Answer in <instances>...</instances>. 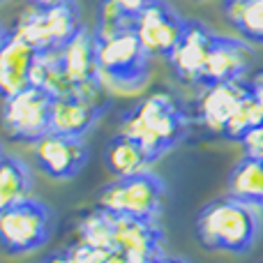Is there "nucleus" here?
<instances>
[{
	"label": "nucleus",
	"instance_id": "1",
	"mask_svg": "<svg viewBox=\"0 0 263 263\" xmlns=\"http://www.w3.org/2000/svg\"><path fill=\"white\" fill-rule=\"evenodd\" d=\"M190 120L168 92H155L120 118L118 134L136 141L157 162L187 136Z\"/></svg>",
	"mask_w": 263,
	"mask_h": 263
},
{
	"label": "nucleus",
	"instance_id": "2",
	"mask_svg": "<svg viewBox=\"0 0 263 263\" xmlns=\"http://www.w3.org/2000/svg\"><path fill=\"white\" fill-rule=\"evenodd\" d=\"M261 229V215L254 205L227 194L205 203L196 215L194 231L210 252L245 254L254 245Z\"/></svg>",
	"mask_w": 263,
	"mask_h": 263
},
{
	"label": "nucleus",
	"instance_id": "3",
	"mask_svg": "<svg viewBox=\"0 0 263 263\" xmlns=\"http://www.w3.org/2000/svg\"><path fill=\"white\" fill-rule=\"evenodd\" d=\"M97 67L102 83L120 92H134L148 79V51L136 37L134 28L109 37H95Z\"/></svg>",
	"mask_w": 263,
	"mask_h": 263
},
{
	"label": "nucleus",
	"instance_id": "4",
	"mask_svg": "<svg viewBox=\"0 0 263 263\" xmlns=\"http://www.w3.org/2000/svg\"><path fill=\"white\" fill-rule=\"evenodd\" d=\"M166 187L155 173L143 171L136 176L116 178L114 182L102 187L100 203L102 210L123 217H139V219H157L162 215Z\"/></svg>",
	"mask_w": 263,
	"mask_h": 263
},
{
	"label": "nucleus",
	"instance_id": "5",
	"mask_svg": "<svg viewBox=\"0 0 263 263\" xmlns=\"http://www.w3.org/2000/svg\"><path fill=\"white\" fill-rule=\"evenodd\" d=\"M83 28L77 3L58 5V7L40 9L30 7L21 14L14 26V35L32 46L40 55L60 53L67 42Z\"/></svg>",
	"mask_w": 263,
	"mask_h": 263
},
{
	"label": "nucleus",
	"instance_id": "6",
	"mask_svg": "<svg viewBox=\"0 0 263 263\" xmlns=\"http://www.w3.org/2000/svg\"><path fill=\"white\" fill-rule=\"evenodd\" d=\"M53 231V215L46 203L26 199L0 210V247L7 254H28L44 247Z\"/></svg>",
	"mask_w": 263,
	"mask_h": 263
},
{
	"label": "nucleus",
	"instance_id": "7",
	"mask_svg": "<svg viewBox=\"0 0 263 263\" xmlns=\"http://www.w3.org/2000/svg\"><path fill=\"white\" fill-rule=\"evenodd\" d=\"M53 97L37 86H28L14 95L5 97L3 127L12 141L35 143L46 132H51Z\"/></svg>",
	"mask_w": 263,
	"mask_h": 263
},
{
	"label": "nucleus",
	"instance_id": "8",
	"mask_svg": "<svg viewBox=\"0 0 263 263\" xmlns=\"http://www.w3.org/2000/svg\"><path fill=\"white\" fill-rule=\"evenodd\" d=\"M58 58L74 95L106 102V86L102 83L100 67H97V49L92 32L81 28L58 53Z\"/></svg>",
	"mask_w": 263,
	"mask_h": 263
},
{
	"label": "nucleus",
	"instance_id": "9",
	"mask_svg": "<svg viewBox=\"0 0 263 263\" xmlns=\"http://www.w3.org/2000/svg\"><path fill=\"white\" fill-rule=\"evenodd\" d=\"M132 28H134L136 37L141 40L143 49L150 55L168 58L173 53V49L178 46V42H180L182 32H185L187 18H182L164 0H155L148 9H143L132 21Z\"/></svg>",
	"mask_w": 263,
	"mask_h": 263
},
{
	"label": "nucleus",
	"instance_id": "10",
	"mask_svg": "<svg viewBox=\"0 0 263 263\" xmlns=\"http://www.w3.org/2000/svg\"><path fill=\"white\" fill-rule=\"evenodd\" d=\"M35 162L53 180H72L88 164V148L83 139L46 132L35 141Z\"/></svg>",
	"mask_w": 263,
	"mask_h": 263
},
{
	"label": "nucleus",
	"instance_id": "11",
	"mask_svg": "<svg viewBox=\"0 0 263 263\" xmlns=\"http://www.w3.org/2000/svg\"><path fill=\"white\" fill-rule=\"evenodd\" d=\"M114 250L136 263H153L164 256V231L157 219L114 215Z\"/></svg>",
	"mask_w": 263,
	"mask_h": 263
},
{
	"label": "nucleus",
	"instance_id": "12",
	"mask_svg": "<svg viewBox=\"0 0 263 263\" xmlns=\"http://www.w3.org/2000/svg\"><path fill=\"white\" fill-rule=\"evenodd\" d=\"M250 95V86L245 81H224L203 86L199 100H196L194 120L213 134L222 136L227 123L233 118L238 106Z\"/></svg>",
	"mask_w": 263,
	"mask_h": 263
},
{
	"label": "nucleus",
	"instance_id": "13",
	"mask_svg": "<svg viewBox=\"0 0 263 263\" xmlns=\"http://www.w3.org/2000/svg\"><path fill=\"white\" fill-rule=\"evenodd\" d=\"M254 53L247 46L245 40H233V37L215 35L213 46H210L205 67L201 72L199 86H210V83H224V81H242L250 72Z\"/></svg>",
	"mask_w": 263,
	"mask_h": 263
},
{
	"label": "nucleus",
	"instance_id": "14",
	"mask_svg": "<svg viewBox=\"0 0 263 263\" xmlns=\"http://www.w3.org/2000/svg\"><path fill=\"white\" fill-rule=\"evenodd\" d=\"M215 32L210 30L205 23L201 21H187V28L182 32L178 46L173 53L168 55V65H171L173 74L187 86H199L201 72L205 67L210 46H213Z\"/></svg>",
	"mask_w": 263,
	"mask_h": 263
},
{
	"label": "nucleus",
	"instance_id": "15",
	"mask_svg": "<svg viewBox=\"0 0 263 263\" xmlns=\"http://www.w3.org/2000/svg\"><path fill=\"white\" fill-rule=\"evenodd\" d=\"M106 111V102L88 100L81 95H63L53 97V111H51V132L67 134L74 139H83L97 125L100 116Z\"/></svg>",
	"mask_w": 263,
	"mask_h": 263
},
{
	"label": "nucleus",
	"instance_id": "16",
	"mask_svg": "<svg viewBox=\"0 0 263 263\" xmlns=\"http://www.w3.org/2000/svg\"><path fill=\"white\" fill-rule=\"evenodd\" d=\"M37 55L40 53L14 32L5 37L0 46V97L3 100L30 86V74Z\"/></svg>",
	"mask_w": 263,
	"mask_h": 263
},
{
	"label": "nucleus",
	"instance_id": "17",
	"mask_svg": "<svg viewBox=\"0 0 263 263\" xmlns=\"http://www.w3.org/2000/svg\"><path fill=\"white\" fill-rule=\"evenodd\" d=\"M155 159L141 148L136 141L127 139V136L118 134L109 141L104 153V166L109 173H114L116 178L125 176H136V173L150 171Z\"/></svg>",
	"mask_w": 263,
	"mask_h": 263
},
{
	"label": "nucleus",
	"instance_id": "18",
	"mask_svg": "<svg viewBox=\"0 0 263 263\" xmlns=\"http://www.w3.org/2000/svg\"><path fill=\"white\" fill-rule=\"evenodd\" d=\"M32 176L23 159L5 155L0 159V210L30 199Z\"/></svg>",
	"mask_w": 263,
	"mask_h": 263
},
{
	"label": "nucleus",
	"instance_id": "19",
	"mask_svg": "<svg viewBox=\"0 0 263 263\" xmlns=\"http://www.w3.org/2000/svg\"><path fill=\"white\" fill-rule=\"evenodd\" d=\"M229 194L254 205L263 199V159L242 157L229 176Z\"/></svg>",
	"mask_w": 263,
	"mask_h": 263
},
{
	"label": "nucleus",
	"instance_id": "20",
	"mask_svg": "<svg viewBox=\"0 0 263 263\" xmlns=\"http://www.w3.org/2000/svg\"><path fill=\"white\" fill-rule=\"evenodd\" d=\"M224 14L247 44H263V0H236L224 5Z\"/></svg>",
	"mask_w": 263,
	"mask_h": 263
},
{
	"label": "nucleus",
	"instance_id": "21",
	"mask_svg": "<svg viewBox=\"0 0 263 263\" xmlns=\"http://www.w3.org/2000/svg\"><path fill=\"white\" fill-rule=\"evenodd\" d=\"M77 236V242H83V245L95 247V250L102 252H111L114 250V215L102 208L90 210L79 222Z\"/></svg>",
	"mask_w": 263,
	"mask_h": 263
},
{
	"label": "nucleus",
	"instance_id": "22",
	"mask_svg": "<svg viewBox=\"0 0 263 263\" xmlns=\"http://www.w3.org/2000/svg\"><path fill=\"white\" fill-rule=\"evenodd\" d=\"M30 86H37L42 90H46L51 97H63L72 92L65 69L60 65L58 53H49V55H37L35 67L30 74Z\"/></svg>",
	"mask_w": 263,
	"mask_h": 263
},
{
	"label": "nucleus",
	"instance_id": "23",
	"mask_svg": "<svg viewBox=\"0 0 263 263\" xmlns=\"http://www.w3.org/2000/svg\"><path fill=\"white\" fill-rule=\"evenodd\" d=\"M261 123H263V109L250 92V95L245 97V102L238 106V111L233 114V118L227 123L222 136L229 139V141H238V143H240V141L245 139L254 127H259Z\"/></svg>",
	"mask_w": 263,
	"mask_h": 263
},
{
	"label": "nucleus",
	"instance_id": "24",
	"mask_svg": "<svg viewBox=\"0 0 263 263\" xmlns=\"http://www.w3.org/2000/svg\"><path fill=\"white\" fill-rule=\"evenodd\" d=\"M132 28V18L125 16L118 7H116L111 0H100V7H97V16H95V37H109L116 32Z\"/></svg>",
	"mask_w": 263,
	"mask_h": 263
},
{
	"label": "nucleus",
	"instance_id": "25",
	"mask_svg": "<svg viewBox=\"0 0 263 263\" xmlns=\"http://www.w3.org/2000/svg\"><path fill=\"white\" fill-rule=\"evenodd\" d=\"M240 143H242V150H245L247 157L263 159V123L259 125V127L252 129Z\"/></svg>",
	"mask_w": 263,
	"mask_h": 263
},
{
	"label": "nucleus",
	"instance_id": "26",
	"mask_svg": "<svg viewBox=\"0 0 263 263\" xmlns=\"http://www.w3.org/2000/svg\"><path fill=\"white\" fill-rule=\"evenodd\" d=\"M111 3H114L125 16H129L132 21H134V18L139 16L143 9H148L155 0H111Z\"/></svg>",
	"mask_w": 263,
	"mask_h": 263
},
{
	"label": "nucleus",
	"instance_id": "27",
	"mask_svg": "<svg viewBox=\"0 0 263 263\" xmlns=\"http://www.w3.org/2000/svg\"><path fill=\"white\" fill-rule=\"evenodd\" d=\"M42 263H81L77 254H74L72 247H65V250H58L53 254H49Z\"/></svg>",
	"mask_w": 263,
	"mask_h": 263
},
{
	"label": "nucleus",
	"instance_id": "28",
	"mask_svg": "<svg viewBox=\"0 0 263 263\" xmlns=\"http://www.w3.org/2000/svg\"><path fill=\"white\" fill-rule=\"evenodd\" d=\"M247 86H250L252 97L259 102V106L263 109V69H261V72H256L254 77H252V81H247Z\"/></svg>",
	"mask_w": 263,
	"mask_h": 263
},
{
	"label": "nucleus",
	"instance_id": "29",
	"mask_svg": "<svg viewBox=\"0 0 263 263\" xmlns=\"http://www.w3.org/2000/svg\"><path fill=\"white\" fill-rule=\"evenodd\" d=\"M30 7H40V9H49V7H58V5H67L74 0H26Z\"/></svg>",
	"mask_w": 263,
	"mask_h": 263
},
{
	"label": "nucleus",
	"instance_id": "30",
	"mask_svg": "<svg viewBox=\"0 0 263 263\" xmlns=\"http://www.w3.org/2000/svg\"><path fill=\"white\" fill-rule=\"evenodd\" d=\"M104 263H136V261H132L129 256H125L123 252H116V250H111L109 254H106V261Z\"/></svg>",
	"mask_w": 263,
	"mask_h": 263
},
{
	"label": "nucleus",
	"instance_id": "31",
	"mask_svg": "<svg viewBox=\"0 0 263 263\" xmlns=\"http://www.w3.org/2000/svg\"><path fill=\"white\" fill-rule=\"evenodd\" d=\"M153 263H190V261L180 259V256H159V259L153 261Z\"/></svg>",
	"mask_w": 263,
	"mask_h": 263
},
{
	"label": "nucleus",
	"instance_id": "32",
	"mask_svg": "<svg viewBox=\"0 0 263 263\" xmlns=\"http://www.w3.org/2000/svg\"><path fill=\"white\" fill-rule=\"evenodd\" d=\"M7 35H9V32L5 30V28H3V23H0V46H3V42H5V37H7Z\"/></svg>",
	"mask_w": 263,
	"mask_h": 263
},
{
	"label": "nucleus",
	"instance_id": "33",
	"mask_svg": "<svg viewBox=\"0 0 263 263\" xmlns=\"http://www.w3.org/2000/svg\"><path fill=\"white\" fill-rule=\"evenodd\" d=\"M256 210H259V215H261V217H263V199L259 201V203H256Z\"/></svg>",
	"mask_w": 263,
	"mask_h": 263
},
{
	"label": "nucleus",
	"instance_id": "34",
	"mask_svg": "<svg viewBox=\"0 0 263 263\" xmlns=\"http://www.w3.org/2000/svg\"><path fill=\"white\" fill-rule=\"evenodd\" d=\"M5 157V150H3V143H0V159Z\"/></svg>",
	"mask_w": 263,
	"mask_h": 263
},
{
	"label": "nucleus",
	"instance_id": "35",
	"mask_svg": "<svg viewBox=\"0 0 263 263\" xmlns=\"http://www.w3.org/2000/svg\"><path fill=\"white\" fill-rule=\"evenodd\" d=\"M229 3H236V0H224V5H229Z\"/></svg>",
	"mask_w": 263,
	"mask_h": 263
},
{
	"label": "nucleus",
	"instance_id": "36",
	"mask_svg": "<svg viewBox=\"0 0 263 263\" xmlns=\"http://www.w3.org/2000/svg\"><path fill=\"white\" fill-rule=\"evenodd\" d=\"M0 3H5V0H0Z\"/></svg>",
	"mask_w": 263,
	"mask_h": 263
}]
</instances>
